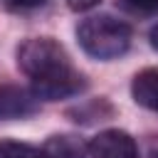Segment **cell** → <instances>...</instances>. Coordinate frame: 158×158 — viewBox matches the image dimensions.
I'll return each instance as SVG.
<instances>
[{
    "label": "cell",
    "mask_w": 158,
    "mask_h": 158,
    "mask_svg": "<svg viewBox=\"0 0 158 158\" xmlns=\"http://www.w3.org/2000/svg\"><path fill=\"white\" fill-rule=\"evenodd\" d=\"M17 67L32 79V94L44 101H59L84 86L72 67L67 49L52 37H30L17 47Z\"/></svg>",
    "instance_id": "6da1fadb"
},
{
    "label": "cell",
    "mask_w": 158,
    "mask_h": 158,
    "mask_svg": "<svg viewBox=\"0 0 158 158\" xmlns=\"http://www.w3.org/2000/svg\"><path fill=\"white\" fill-rule=\"evenodd\" d=\"M131 27L128 22L114 15H91L77 27V40L81 49L94 59H116L126 54L131 47Z\"/></svg>",
    "instance_id": "7a4b0ae2"
},
{
    "label": "cell",
    "mask_w": 158,
    "mask_h": 158,
    "mask_svg": "<svg viewBox=\"0 0 158 158\" xmlns=\"http://www.w3.org/2000/svg\"><path fill=\"white\" fill-rule=\"evenodd\" d=\"M91 158H138V146L131 133L121 128H106L96 133L86 146Z\"/></svg>",
    "instance_id": "3957f363"
},
{
    "label": "cell",
    "mask_w": 158,
    "mask_h": 158,
    "mask_svg": "<svg viewBox=\"0 0 158 158\" xmlns=\"http://www.w3.org/2000/svg\"><path fill=\"white\" fill-rule=\"evenodd\" d=\"M37 111V96L15 84H0V118H25Z\"/></svg>",
    "instance_id": "277c9868"
},
{
    "label": "cell",
    "mask_w": 158,
    "mask_h": 158,
    "mask_svg": "<svg viewBox=\"0 0 158 158\" xmlns=\"http://www.w3.org/2000/svg\"><path fill=\"white\" fill-rule=\"evenodd\" d=\"M131 94L138 106L158 111V69H141L131 81Z\"/></svg>",
    "instance_id": "5b68a950"
},
{
    "label": "cell",
    "mask_w": 158,
    "mask_h": 158,
    "mask_svg": "<svg viewBox=\"0 0 158 158\" xmlns=\"http://www.w3.org/2000/svg\"><path fill=\"white\" fill-rule=\"evenodd\" d=\"M42 158H86V148L74 136H52L42 146Z\"/></svg>",
    "instance_id": "8992f818"
},
{
    "label": "cell",
    "mask_w": 158,
    "mask_h": 158,
    "mask_svg": "<svg viewBox=\"0 0 158 158\" xmlns=\"http://www.w3.org/2000/svg\"><path fill=\"white\" fill-rule=\"evenodd\" d=\"M0 158H42V148L12 138L0 141Z\"/></svg>",
    "instance_id": "52a82bcc"
},
{
    "label": "cell",
    "mask_w": 158,
    "mask_h": 158,
    "mask_svg": "<svg viewBox=\"0 0 158 158\" xmlns=\"http://www.w3.org/2000/svg\"><path fill=\"white\" fill-rule=\"evenodd\" d=\"M121 5L133 15H156L158 0H121Z\"/></svg>",
    "instance_id": "ba28073f"
},
{
    "label": "cell",
    "mask_w": 158,
    "mask_h": 158,
    "mask_svg": "<svg viewBox=\"0 0 158 158\" xmlns=\"http://www.w3.org/2000/svg\"><path fill=\"white\" fill-rule=\"evenodd\" d=\"M99 2H101V0H67L69 10H74V12H86V10L96 7Z\"/></svg>",
    "instance_id": "9c48e42d"
},
{
    "label": "cell",
    "mask_w": 158,
    "mask_h": 158,
    "mask_svg": "<svg viewBox=\"0 0 158 158\" xmlns=\"http://www.w3.org/2000/svg\"><path fill=\"white\" fill-rule=\"evenodd\" d=\"M10 7H15V10H32V7H40V5H44V0H5Z\"/></svg>",
    "instance_id": "30bf717a"
},
{
    "label": "cell",
    "mask_w": 158,
    "mask_h": 158,
    "mask_svg": "<svg viewBox=\"0 0 158 158\" xmlns=\"http://www.w3.org/2000/svg\"><path fill=\"white\" fill-rule=\"evenodd\" d=\"M148 37H151V47H153V49H158V25H153V30H151V35H148Z\"/></svg>",
    "instance_id": "8fae6325"
}]
</instances>
